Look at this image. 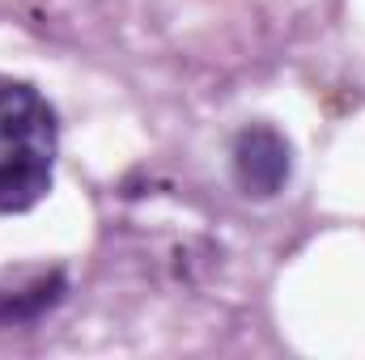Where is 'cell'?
Listing matches in <instances>:
<instances>
[{
  "mask_svg": "<svg viewBox=\"0 0 365 360\" xmlns=\"http://www.w3.org/2000/svg\"><path fill=\"white\" fill-rule=\"evenodd\" d=\"M60 123L26 81H0V212H30L56 182Z\"/></svg>",
  "mask_w": 365,
  "mask_h": 360,
  "instance_id": "6da1fadb",
  "label": "cell"
},
{
  "mask_svg": "<svg viewBox=\"0 0 365 360\" xmlns=\"http://www.w3.org/2000/svg\"><path fill=\"white\" fill-rule=\"evenodd\" d=\"M230 157H234V182L247 199H272L293 174V144L268 123L242 127L234 136Z\"/></svg>",
  "mask_w": 365,
  "mask_h": 360,
  "instance_id": "7a4b0ae2",
  "label": "cell"
},
{
  "mask_svg": "<svg viewBox=\"0 0 365 360\" xmlns=\"http://www.w3.org/2000/svg\"><path fill=\"white\" fill-rule=\"evenodd\" d=\"M68 292V275L64 271H34L26 275V284L0 288V327H21V322H38L43 314H51Z\"/></svg>",
  "mask_w": 365,
  "mask_h": 360,
  "instance_id": "3957f363",
  "label": "cell"
}]
</instances>
